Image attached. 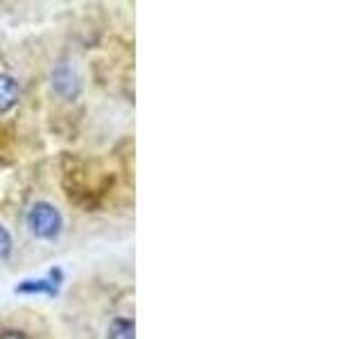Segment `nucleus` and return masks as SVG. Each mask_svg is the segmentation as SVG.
Masks as SVG:
<instances>
[{
  "label": "nucleus",
  "mask_w": 362,
  "mask_h": 339,
  "mask_svg": "<svg viewBox=\"0 0 362 339\" xmlns=\"http://www.w3.org/2000/svg\"><path fill=\"white\" fill-rule=\"evenodd\" d=\"M62 224H64L62 213L48 201L34 203L28 213V226L32 235H37L39 240H54L62 231Z\"/></svg>",
  "instance_id": "f257e3e1"
},
{
  "label": "nucleus",
  "mask_w": 362,
  "mask_h": 339,
  "mask_svg": "<svg viewBox=\"0 0 362 339\" xmlns=\"http://www.w3.org/2000/svg\"><path fill=\"white\" fill-rule=\"evenodd\" d=\"M52 88L66 100H73L79 93V77L75 73L73 66L68 64H59L52 71Z\"/></svg>",
  "instance_id": "f03ea898"
},
{
  "label": "nucleus",
  "mask_w": 362,
  "mask_h": 339,
  "mask_svg": "<svg viewBox=\"0 0 362 339\" xmlns=\"http://www.w3.org/2000/svg\"><path fill=\"white\" fill-rule=\"evenodd\" d=\"M18 100V84L7 75H0V111H7Z\"/></svg>",
  "instance_id": "7ed1b4c3"
},
{
  "label": "nucleus",
  "mask_w": 362,
  "mask_h": 339,
  "mask_svg": "<svg viewBox=\"0 0 362 339\" xmlns=\"http://www.w3.org/2000/svg\"><path fill=\"white\" fill-rule=\"evenodd\" d=\"M109 339H136V326L132 319H116L109 328Z\"/></svg>",
  "instance_id": "20e7f679"
},
{
  "label": "nucleus",
  "mask_w": 362,
  "mask_h": 339,
  "mask_svg": "<svg viewBox=\"0 0 362 339\" xmlns=\"http://www.w3.org/2000/svg\"><path fill=\"white\" fill-rule=\"evenodd\" d=\"M16 292H23V294H41V292H45V294H54L57 292V287L52 285L50 280H25V282H21V285L16 287Z\"/></svg>",
  "instance_id": "39448f33"
},
{
  "label": "nucleus",
  "mask_w": 362,
  "mask_h": 339,
  "mask_svg": "<svg viewBox=\"0 0 362 339\" xmlns=\"http://www.w3.org/2000/svg\"><path fill=\"white\" fill-rule=\"evenodd\" d=\"M9 251H11V235H9V231L5 229V226L0 224V260L7 258Z\"/></svg>",
  "instance_id": "423d86ee"
},
{
  "label": "nucleus",
  "mask_w": 362,
  "mask_h": 339,
  "mask_svg": "<svg viewBox=\"0 0 362 339\" xmlns=\"http://www.w3.org/2000/svg\"><path fill=\"white\" fill-rule=\"evenodd\" d=\"M0 339H28V337H25V333H18V331H7V333L0 335Z\"/></svg>",
  "instance_id": "0eeeda50"
}]
</instances>
